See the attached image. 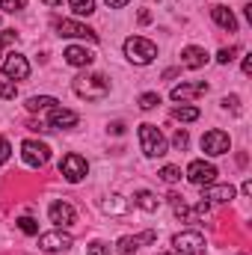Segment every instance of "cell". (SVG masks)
I'll return each mask as SVG.
<instances>
[{
  "mask_svg": "<svg viewBox=\"0 0 252 255\" xmlns=\"http://www.w3.org/2000/svg\"><path fill=\"white\" fill-rule=\"evenodd\" d=\"M71 89H74L77 98L101 101V98L110 95V80H107L104 74H92V71H86V74H77V77L71 80Z\"/></svg>",
  "mask_w": 252,
  "mask_h": 255,
  "instance_id": "6da1fadb",
  "label": "cell"
},
{
  "mask_svg": "<svg viewBox=\"0 0 252 255\" xmlns=\"http://www.w3.org/2000/svg\"><path fill=\"white\" fill-rule=\"evenodd\" d=\"M125 57L136 65H148L157 57V45L142 36H130V39H125Z\"/></svg>",
  "mask_w": 252,
  "mask_h": 255,
  "instance_id": "7a4b0ae2",
  "label": "cell"
},
{
  "mask_svg": "<svg viewBox=\"0 0 252 255\" xmlns=\"http://www.w3.org/2000/svg\"><path fill=\"white\" fill-rule=\"evenodd\" d=\"M139 145H142V154L145 157H163L166 154V139L160 133L157 125H139Z\"/></svg>",
  "mask_w": 252,
  "mask_h": 255,
  "instance_id": "3957f363",
  "label": "cell"
},
{
  "mask_svg": "<svg viewBox=\"0 0 252 255\" xmlns=\"http://www.w3.org/2000/svg\"><path fill=\"white\" fill-rule=\"evenodd\" d=\"M21 157H24V163L27 166H45L48 160H51V148L45 145V142H39V139H24L21 142Z\"/></svg>",
  "mask_w": 252,
  "mask_h": 255,
  "instance_id": "277c9868",
  "label": "cell"
},
{
  "mask_svg": "<svg viewBox=\"0 0 252 255\" xmlns=\"http://www.w3.org/2000/svg\"><path fill=\"white\" fill-rule=\"evenodd\" d=\"M60 172H63V178L68 184H77V181L86 178L89 163H86V157H80V154H65L63 160H60Z\"/></svg>",
  "mask_w": 252,
  "mask_h": 255,
  "instance_id": "5b68a950",
  "label": "cell"
},
{
  "mask_svg": "<svg viewBox=\"0 0 252 255\" xmlns=\"http://www.w3.org/2000/svg\"><path fill=\"white\" fill-rule=\"evenodd\" d=\"M172 247H175V253L181 255H205V238L199 235V232H178L175 238H172Z\"/></svg>",
  "mask_w": 252,
  "mask_h": 255,
  "instance_id": "8992f818",
  "label": "cell"
},
{
  "mask_svg": "<svg viewBox=\"0 0 252 255\" xmlns=\"http://www.w3.org/2000/svg\"><path fill=\"white\" fill-rule=\"evenodd\" d=\"M229 148H232V136L226 133V130H208L205 136H202V151L205 154H211V157H220V154H229Z\"/></svg>",
  "mask_w": 252,
  "mask_h": 255,
  "instance_id": "52a82bcc",
  "label": "cell"
},
{
  "mask_svg": "<svg viewBox=\"0 0 252 255\" xmlns=\"http://www.w3.org/2000/svg\"><path fill=\"white\" fill-rule=\"evenodd\" d=\"M71 244H74L71 235L63 232V229H54V232L39 235V250H42V253H65Z\"/></svg>",
  "mask_w": 252,
  "mask_h": 255,
  "instance_id": "ba28073f",
  "label": "cell"
},
{
  "mask_svg": "<svg viewBox=\"0 0 252 255\" xmlns=\"http://www.w3.org/2000/svg\"><path fill=\"white\" fill-rule=\"evenodd\" d=\"M217 178V166L208 163V160H193L187 166V181L196 187H205V184H214Z\"/></svg>",
  "mask_w": 252,
  "mask_h": 255,
  "instance_id": "9c48e42d",
  "label": "cell"
},
{
  "mask_svg": "<svg viewBox=\"0 0 252 255\" xmlns=\"http://www.w3.org/2000/svg\"><path fill=\"white\" fill-rule=\"evenodd\" d=\"M54 27H57V33H60L63 39H86V42H98V33L89 30L86 24H77V21L63 18V21H57Z\"/></svg>",
  "mask_w": 252,
  "mask_h": 255,
  "instance_id": "30bf717a",
  "label": "cell"
},
{
  "mask_svg": "<svg viewBox=\"0 0 252 255\" xmlns=\"http://www.w3.org/2000/svg\"><path fill=\"white\" fill-rule=\"evenodd\" d=\"M3 74H6L9 80H24V77L30 74V63H27V57H21V54H9V57L3 60Z\"/></svg>",
  "mask_w": 252,
  "mask_h": 255,
  "instance_id": "8fae6325",
  "label": "cell"
},
{
  "mask_svg": "<svg viewBox=\"0 0 252 255\" xmlns=\"http://www.w3.org/2000/svg\"><path fill=\"white\" fill-rule=\"evenodd\" d=\"M205 92H208V83H205V80H193V83H178V86H172L169 98H172V101H190V98H199V95H205Z\"/></svg>",
  "mask_w": 252,
  "mask_h": 255,
  "instance_id": "7c38bea8",
  "label": "cell"
},
{
  "mask_svg": "<svg viewBox=\"0 0 252 255\" xmlns=\"http://www.w3.org/2000/svg\"><path fill=\"white\" fill-rule=\"evenodd\" d=\"M157 241V235L154 232H142V235H125V238H119V255H136V250L142 247V244H154Z\"/></svg>",
  "mask_w": 252,
  "mask_h": 255,
  "instance_id": "4fadbf2b",
  "label": "cell"
},
{
  "mask_svg": "<svg viewBox=\"0 0 252 255\" xmlns=\"http://www.w3.org/2000/svg\"><path fill=\"white\" fill-rule=\"evenodd\" d=\"M48 217H51V223H54L57 229L71 226V223L77 220V214H74V208H71L68 202H51V208H48Z\"/></svg>",
  "mask_w": 252,
  "mask_h": 255,
  "instance_id": "5bb4252c",
  "label": "cell"
},
{
  "mask_svg": "<svg viewBox=\"0 0 252 255\" xmlns=\"http://www.w3.org/2000/svg\"><path fill=\"white\" fill-rule=\"evenodd\" d=\"M48 113H51V116H48V128H51V130H54V128H74L77 119H80L74 110H65V107H51Z\"/></svg>",
  "mask_w": 252,
  "mask_h": 255,
  "instance_id": "9a60e30c",
  "label": "cell"
},
{
  "mask_svg": "<svg viewBox=\"0 0 252 255\" xmlns=\"http://www.w3.org/2000/svg\"><path fill=\"white\" fill-rule=\"evenodd\" d=\"M63 57H65V63L74 65V68H86V65H92V60H95V54L86 51V48H80V45H68Z\"/></svg>",
  "mask_w": 252,
  "mask_h": 255,
  "instance_id": "2e32d148",
  "label": "cell"
},
{
  "mask_svg": "<svg viewBox=\"0 0 252 255\" xmlns=\"http://www.w3.org/2000/svg\"><path fill=\"white\" fill-rule=\"evenodd\" d=\"M202 199L205 202H232L235 199V187L232 184H205L202 187Z\"/></svg>",
  "mask_w": 252,
  "mask_h": 255,
  "instance_id": "e0dca14e",
  "label": "cell"
},
{
  "mask_svg": "<svg viewBox=\"0 0 252 255\" xmlns=\"http://www.w3.org/2000/svg\"><path fill=\"white\" fill-rule=\"evenodd\" d=\"M211 18H214L217 27H223V30H229V33H238V18H235V12H232L229 6H214V9H211Z\"/></svg>",
  "mask_w": 252,
  "mask_h": 255,
  "instance_id": "ac0fdd59",
  "label": "cell"
},
{
  "mask_svg": "<svg viewBox=\"0 0 252 255\" xmlns=\"http://www.w3.org/2000/svg\"><path fill=\"white\" fill-rule=\"evenodd\" d=\"M181 63L187 65V68H202V65L208 63V51L205 48H196V45H190L181 51Z\"/></svg>",
  "mask_w": 252,
  "mask_h": 255,
  "instance_id": "d6986e66",
  "label": "cell"
},
{
  "mask_svg": "<svg viewBox=\"0 0 252 255\" xmlns=\"http://www.w3.org/2000/svg\"><path fill=\"white\" fill-rule=\"evenodd\" d=\"M133 205L151 214V211H157V205H160V199H157V196H154L151 190H136V196H133Z\"/></svg>",
  "mask_w": 252,
  "mask_h": 255,
  "instance_id": "ffe728a7",
  "label": "cell"
},
{
  "mask_svg": "<svg viewBox=\"0 0 252 255\" xmlns=\"http://www.w3.org/2000/svg\"><path fill=\"white\" fill-rule=\"evenodd\" d=\"M169 205H172V211H175V217L178 220H193V211H190V205L184 202V196H178V193H169Z\"/></svg>",
  "mask_w": 252,
  "mask_h": 255,
  "instance_id": "44dd1931",
  "label": "cell"
},
{
  "mask_svg": "<svg viewBox=\"0 0 252 255\" xmlns=\"http://www.w3.org/2000/svg\"><path fill=\"white\" fill-rule=\"evenodd\" d=\"M51 107H57V98H51V95H33V98H27V110L30 113H42V110H51Z\"/></svg>",
  "mask_w": 252,
  "mask_h": 255,
  "instance_id": "7402d4cb",
  "label": "cell"
},
{
  "mask_svg": "<svg viewBox=\"0 0 252 255\" xmlns=\"http://www.w3.org/2000/svg\"><path fill=\"white\" fill-rule=\"evenodd\" d=\"M127 208H130V205H127L125 196H110V199L104 202V214H125Z\"/></svg>",
  "mask_w": 252,
  "mask_h": 255,
  "instance_id": "603a6c76",
  "label": "cell"
},
{
  "mask_svg": "<svg viewBox=\"0 0 252 255\" xmlns=\"http://www.w3.org/2000/svg\"><path fill=\"white\" fill-rule=\"evenodd\" d=\"M172 116H175L178 122H196L202 113H199V107H187V104H181V107L172 110Z\"/></svg>",
  "mask_w": 252,
  "mask_h": 255,
  "instance_id": "cb8c5ba5",
  "label": "cell"
},
{
  "mask_svg": "<svg viewBox=\"0 0 252 255\" xmlns=\"http://www.w3.org/2000/svg\"><path fill=\"white\" fill-rule=\"evenodd\" d=\"M74 15H92L95 12V0H68Z\"/></svg>",
  "mask_w": 252,
  "mask_h": 255,
  "instance_id": "d4e9b609",
  "label": "cell"
},
{
  "mask_svg": "<svg viewBox=\"0 0 252 255\" xmlns=\"http://www.w3.org/2000/svg\"><path fill=\"white\" fill-rule=\"evenodd\" d=\"M157 104H160V95H157V92H142V95H139V107H142V110H154Z\"/></svg>",
  "mask_w": 252,
  "mask_h": 255,
  "instance_id": "484cf974",
  "label": "cell"
},
{
  "mask_svg": "<svg viewBox=\"0 0 252 255\" xmlns=\"http://www.w3.org/2000/svg\"><path fill=\"white\" fill-rule=\"evenodd\" d=\"M157 175H160V178H163L166 184H175V181L181 178V169H178V166H163V169H160Z\"/></svg>",
  "mask_w": 252,
  "mask_h": 255,
  "instance_id": "4316f807",
  "label": "cell"
},
{
  "mask_svg": "<svg viewBox=\"0 0 252 255\" xmlns=\"http://www.w3.org/2000/svg\"><path fill=\"white\" fill-rule=\"evenodd\" d=\"M18 229H21L24 235H39V223H36L33 217H21V220H18Z\"/></svg>",
  "mask_w": 252,
  "mask_h": 255,
  "instance_id": "83f0119b",
  "label": "cell"
},
{
  "mask_svg": "<svg viewBox=\"0 0 252 255\" xmlns=\"http://www.w3.org/2000/svg\"><path fill=\"white\" fill-rule=\"evenodd\" d=\"M86 255H110V244L92 241V244H86Z\"/></svg>",
  "mask_w": 252,
  "mask_h": 255,
  "instance_id": "f1b7e54d",
  "label": "cell"
},
{
  "mask_svg": "<svg viewBox=\"0 0 252 255\" xmlns=\"http://www.w3.org/2000/svg\"><path fill=\"white\" fill-rule=\"evenodd\" d=\"M18 95V86L12 83V80H0V98H6V101H12Z\"/></svg>",
  "mask_w": 252,
  "mask_h": 255,
  "instance_id": "f546056e",
  "label": "cell"
},
{
  "mask_svg": "<svg viewBox=\"0 0 252 255\" xmlns=\"http://www.w3.org/2000/svg\"><path fill=\"white\" fill-rule=\"evenodd\" d=\"M24 6H27V0H0V9H3V12H12V15L21 12Z\"/></svg>",
  "mask_w": 252,
  "mask_h": 255,
  "instance_id": "4dcf8cb0",
  "label": "cell"
},
{
  "mask_svg": "<svg viewBox=\"0 0 252 255\" xmlns=\"http://www.w3.org/2000/svg\"><path fill=\"white\" fill-rule=\"evenodd\" d=\"M187 142H190L187 130H181V128H178V130H175V136H172V145H175V148L181 151V148H187Z\"/></svg>",
  "mask_w": 252,
  "mask_h": 255,
  "instance_id": "1f68e13d",
  "label": "cell"
},
{
  "mask_svg": "<svg viewBox=\"0 0 252 255\" xmlns=\"http://www.w3.org/2000/svg\"><path fill=\"white\" fill-rule=\"evenodd\" d=\"M235 54H238V48H223V51L217 54V63H220V65H229L232 60H235Z\"/></svg>",
  "mask_w": 252,
  "mask_h": 255,
  "instance_id": "d6a6232c",
  "label": "cell"
},
{
  "mask_svg": "<svg viewBox=\"0 0 252 255\" xmlns=\"http://www.w3.org/2000/svg\"><path fill=\"white\" fill-rule=\"evenodd\" d=\"M9 154H12V145H9V139H6V136H0V166L9 160Z\"/></svg>",
  "mask_w": 252,
  "mask_h": 255,
  "instance_id": "836d02e7",
  "label": "cell"
},
{
  "mask_svg": "<svg viewBox=\"0 0 252 255\" xmlns=\"http://www.w3.org/2000/svg\"><path fill=\"white\" fill-rule=\"evenodd\" d=\"M9 42H15V30H3V33H0V51H3Z\"/></svg>",
  "mask_w": 252,
  "mask_h": 255,
  "instance_id": "e575fe53",
  "label": "cell"
},
{
  "mask_svg": "<svg viewBox=\"0 0 252 255\" xmlns=\"http://www.w3.org/2000/svg\"><path fill=\"white\" fill-rule=\"evenodd\" d=\"M30 130H36V133H48L51 128H48V122H30Z\"/></svg>",
  "mask_w": 252,
  "mask_h": 255,
  "instance_id": "d590c367",
  "label": "cell"
},
{
  "mask_svg": "<svg viewBox=\"0 0 252 255\" xmlns=\"http://www.w3.org/2000/svg\"><path fill=\"white\" fill-rule=\"evenodd\" d=\"M110 9H122V6H127V0H104Z\"/></svg>",
  "mask_w": 252,
  "mask_h": 255,
  "instance_id": "8d00e7d4",
  "label": "cell"
},
{
  "mask_svg": "<svg viewBox=\"0 0 252 255\" xmlns=\"http://www.w3.org/2000/svg\"><path fill=\"white\" fill-rule=\"evenodd\" d=\"M244 74H252V54L244 57Z\"/></svg>",
  "mask_w": 252,
  "mask_h": 255,
  "instance_id": "74e56055",
  "label": "cell"
},
{
  "mask_svg": "<svg viewBox=\"0 0 252 255\" xmlns=\"http://www.w3.org/2000/svg\"><path fill=\"white\" fill-rule=\"evenodd\" d=\"M148 21H151V12H148V9H142V12H139V24H148Z\"/></svg>",
  "mask_w": 252,
  "mask_h": 255,
  "instance_id": "f35d334b",
  "label": "cell"
},
{
  "mask_svg": "<svg viewBox=\"0 0 252 255\" xmlns=\"http://www.w3.org/2000/svg\"><path fill=\"white\" fill-rule=\"evenodd\" d=\"M110 130H113V133H125V125H122V122H113Z\"/></svg>",
  "mask_w": 252,
  "mask_h": 255,
  "instance_id": "ab89813d",
  "label": "cell"
},
{
  "mask_svg": "<svg viewBox=\"0 0 252 255\" xmlns=\"http://www.w3.org/2000/svg\"><path fill=\"white\" fill-rule=\"evenodd\" d=\"M241 190H244V196H250V193H252V181H250V178L244 181V187H241Z\"/></svg>",
  "mask_w": 252,
  "mask_h": 255,
  "instance_id": "60d3db41",
  "label": "cell"
},
{
  "mask_svg": "<svg viewBox=\"0 0 252 255\" xmlns=\"http://www.w3.org/2000/svg\"><path fill=\"white\" fill-rule=\"evenodd\" d=\"M42 3H45V6H60L63 0H42Z\"/></svg>",
  "mask_w": 252,
  "mask_h": 255,
  "instance_id": "b9f144b4",
  "label": "cell"
},
{
  "mask_svg": "<svg viewBox=\"0 0 252 255\" xmlns=\"http://www.w3.org/2000/svg\"><path fill=\"white\" fill-rule=\"evenodd\" d=\"M160 255H181V253H160Z\"/></svg>",
  "mask_w": 252,
  "mask_h": 255,
  "instance_id": "7bdbcfd3",
  "label": "cell"
}]
</instances>
